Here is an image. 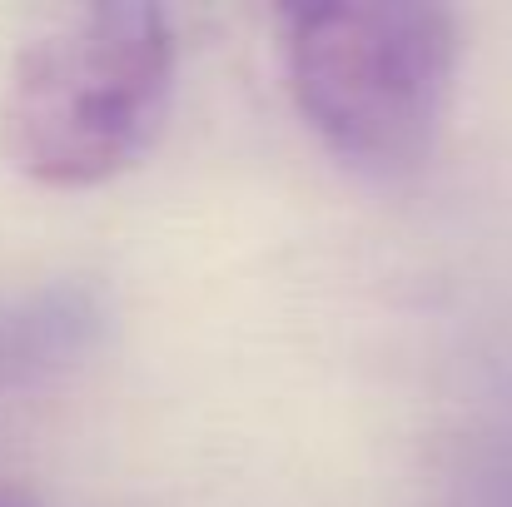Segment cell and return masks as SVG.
Listing matches in <instances>:
<instances>
[{
    "label": "cell",
    "mask_w": 512,
    "mask_h": 507,
    "mask_svg": "<svg viewBox=\"0 0 512 507\" xmlns=\"http://www.w3.org/2000/svg\"><path fill=\"white\" fill-rule=\"evenodd\" d=\"M170 85L174 30L160 5H80L20 50L0 105V150L35 184H100L155 140Z\"/></svg>",
    "instance_id": "1"
},
{
    "label": "cell",
    "mask_w": 512,
    "mask_h": 507,
    "mask_svg": "<svg viewBox=\"0 0 512 507\" xmlns=\"http://www.w3.org/2000/svg\"><path fill=\"white\" fill-rule=\"evenodd\" d=\"M284 20L294 100L343 165L403 174L433 155L458 70V20L443 5L348 0Z\"/></svg>",
    "instance_id": "2"
}]
</instances>
